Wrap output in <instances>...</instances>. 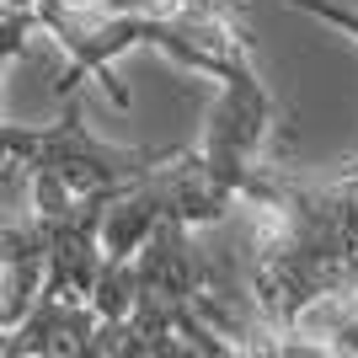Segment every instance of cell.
<instances>
[{
  "instance_id": "cell-1",
  "label": "cell",
  "mask_w": 358,
  "mask_h": 358,
  "mask_svg": "<svg viewBox=\"0 0 358 358\" xmlns=\"http://www.w3.org/2000/svg\"><path fill=\"white\" fill-rule=\"evenodd\" d=\"M241 203L252 224V294L262 315L299 353H321V343H299V327L315 305L358 294V171L299 182L257 161L241 182Z\"/></svg>"
},
{
  "instance_id": "cell-2",
  "label": "cell",
  "mask_w": 358,
  "mask_h": 358,
  "mask_svg": "<svg viewBox=\"0 0 358 358\" xmlns=\"http://www.w3.org/2000/svg\"><path fill=\"white\" fill-rule=\"evenodd\" d=\"M96 305L91 299H54L38 294L27 315L16 327H0V358L22 353H48V358H91V337H96Z\"/></svg>"
}]
</instances>
